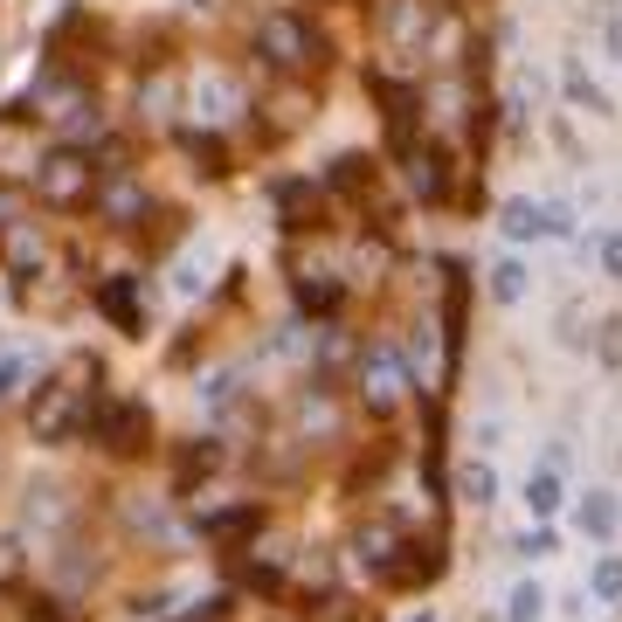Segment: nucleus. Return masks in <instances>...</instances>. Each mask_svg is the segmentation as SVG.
Segmentation results:
<instances>
[{
	"label": "nucleus",
	"instance_id": "obj_20",
	"mask_svg": "<svg viewBox=\"0 0 622 622\" xmlns=\"http://www.w3.org/2000/svg\"><path fill=\"white\" fill-rule=\"evenodd\" d=\"M525 512H533V519H554V512H560V470H554V464L525 478Z\"/></svg>",
	"mask_w": 622,
	"mask_h": 622
},
{
	"label": "nucleus",
	"instance_id": "obj_10",
	"mask_svg": "<svg viewBox=\"0 0 622 622\" xmlns=\"http://www.w3.org/2000/svg\"><path fill=\"white\" fill-rule=\"evenodd\" d=\"M505 236L512 242H533V236H568V215L560 207H540V201H505Z\"/></svg>",
	"mask_w": 622,
	"mask_h": 622
},
{
	"label": "nucleus",
	"instance_id": "obj_25",
	"mask_svg": "<svg viewBox=\"0 0 622 622\" xmlns=\"http://www.w3.org/2000/svg\"><path fill=\"white\" fill-rule=\"evenodd\" d=\"M492 297H498V305H519V297H525V263H512V256L498 263V270H492Z\"/></svg>",
	"mask_w": 622,
	"mask_h": 622
},
{
	"label": "nucleus",
	"instance_id": "obj_7",
	"mask_svg": "<svg viewBox=\"0 0 622 622\" xmlns=\"http://www.w3.org/2000/svg\"><path fill=\"white\" fill-rule=\"evenodd\" d=\"M98 312L125 339H145V291H139V277H104V284H98Z\"/></svg>",
	"mask_w": 622,
	"mask_h": 622
},
{
	"label": "nucleus",
	"instance_id": "obj_15",
	"mask_svg": "<svg viewBox=\"0 0 622 622\" xmlns=\"http://www.w3.org/2000/svg\"><path fill=\"white\" fill-rule=\"evenodd\" d=\"M402 166H408V187H415V194H422V201H443V194H449L443 153H429V145H415V153H408Z\"/></svg>",
	"mask_w": 622,
	"mask_h": 622
},
{
	"label": "nucleus",
	"instance_id": "obj_29",
	"mask_svg": "<svg viewBox=\"0 0 622 622\" xmlns=\"http://www.w3.org/2000/svg\"><path fill=\"white\" fill-rule=\"evenodd\" d=\"M28 622H77V615H63V601L49 595H28Z\"/></svg>",
	"mask_w": 622,
	"mask_h": 622
},
{
	"label": "nucleus",
	"instance_id": "obj_2",
	"mask_svg": "<svg viewBox=\"0 0 622 622\" xmlns=\"http://www.w3.org/2000/svg\"><path fill=\"white\" fill-rule=\"evenodd\" d=\"M256 55L270 69H284V77H312V69H326L332 42L305 22V14L277 8V14H263V22H256Z\"/></svg>",
	"mask_w": 622,
	"mask_h": 622
},
{
	"label": "nucleus",
	"instance_id": "obj_16",
	"mask_svg": "<svg viewBox=\"0 0 622 622\" xmlns=\"http://www.w3.org/2000/svg\"><path fill=\"white\" fill-rule=\"evenodd\" d=\"M194 104H201L207 125H221V118H236V111H242V90H236L229 77H201V84H194Z\"/></svg>",
	"mask_w": 622,
	"mask_h": 622
},
{
	"label": "nucleus",
	"instance_id": "obj_27",
	"mask_svg": "<svg viewBox=\"0 0 622 622\" xmlns=\"http://www.w3.org/2000/svg\"><path fill=\"white\" fill-rule=\"evenodd\" d=\"M588 588H595V601H622V560H615V554H609V560H595Z\"/></svg>",
	"mask_w": 622,
	"mask_h": 622
},
{
	"label": "nucleus",
	"instance_id": "obj_4",
	"mask_svg": "<svg viewBox=\"0 0 622 622\" xmlns=\"http://www.w3.org/2000/svg\"><path fill=\"white\" fill-rule=\"evenodd\" d=\"M84 429H90V443L111 449V457H139V449L153 443V415H145V402H90Z\"/></svg>",
	"mask_w": 622,
	"mask_h": 622
},
{
	"label": "nucleus",
	"instance_id": "obj_32",
	"mask_svg": "<svg viewBox=\"0 0 622 622\" xmlns=\"http://www.w3.org/2000/svg\"><path fill=\"white\" fill-rule=\"evenodd\" d=\"M8 221H14V201H8V187H0V236H8Z\"/></svg>",
	"mask_w": 622,
	"mask_h": 622
},
{
	"label": "nucleus",
	"instance_id": "obj_28",
	"mask_svg": "<svg viewBox=\"0 0 622 622\" xmlns=\"http://www.w3.org/2000/svg\"><path fill=\"white\" fill-rule=\"evenodd\" d=\"M568 98H574V104H588V111H609V98H601V90L581 77V69H568Z\"/></svg>",
	"mask_w": 622,
	"mask_h": 622
},
{
	"label": "nucleus",
	"instance_id": "obj_30",
	"mask_svg": "<svg viewBox=\"0 0 622 622\" xmlns=\"http://www.w3.org/2000/svg\"><path fill=\"white\" fill-rule=\"evenodd\" d=\"M601 270H609V277H622V229H609V236H601Z\"/></svg>",
	"mask_w": 622,
	"mask_h": 622
},
{
	"label": "nucleus",
	"instance_id": "obj_21",
	"mask_svg": "<svg viewBox=\"0 0 622 622\" xmlns=\"http://www.w3.org/2000/svg\"><path fill=\"white\" fill-rule=\"evenodd\" d=\"M457 498H464V505H492V498H498V470H492V464H464V470H457Z\"/></svg>",
	"mask_w": 622,
	"mask_h": 622
},
{
	"label": "nucleus",
	"instance_id": "obj_26",
	"mask_svg": "<svg viewBox=\"0 0 622 622\" xmlns=\"http://www.w3.org/2000/svg\"><path fill=\"white\" fill-rule=\"evenodd\" d=\"M215 464H221V449H215V443H194V449H180V492H187L194 478H207Z\"/></svg>",
	"mask_w": 622,
	"mask_h": 622
},
{
	"label": "nucleus",
	"instance_id": "obj_12",
	"mask_svg": "<svg viewBox=\"0 0 622 622\" xmlns=\"http://www.w3.org/2000/svg\"><path fill=\"white\" fill-rule=\"evenodd\" d=\"M402 540H408V533H402V525H388V519H373V525H367V533H360V540H353V554H360V568H367V574H381V581H388V574H394V554H402Z\"/></svg>",
	"mask_w": 622,
	"mask_h": 622
},
{
	"label": "nucleus",
	"instance_id": "obj_6",
	"mask_svg": "<svg viewBox=\"0 0 622 622\" xmlns=\"http://www.w3.org/2000/svg\"><path fill=\"white\" fill-rule=\"evenodd\" d=\"M436 22H443V0H388L381 8V28H388V42L402 49V55H415L436 35Z\"/></svg>",
	"mask_w": 622,
	"mask_h": 622
},
{
	"label": "nucleus",
	"instance_id": "obj_1",
	"mask_svg": "<svg viewBox=\"0 0 622 622\" xmlns=\"http://www.w3.org/2000/svg\"><path fill=\"white\" fill-rule=\"evenodd\" d=\"M98 360H69V367H55L42 388H35V408H28V429H35V443H63L69 429H84V415L90 402H98Z\"/></svg>",
	"mask_w": 622,
	"mask_h": 622
},
{
	"label": "nucleus",
	"instance_id": "obj_11",
	"mask_svg": "<svg viewBox=\"0 0 622 622\" xmlns=\"http://www.w3.org/2000/svg\"><path fill=\"white\" fill-rule=\"evenodd\" d=\"M443 574V546L436 540H402V554H394V588H422V581Z\"/></svg>",
	"mask_w": 622,
	"mask_h": 622
},
{
	"label": "nucleus",
	"instance_id": "obj_5",
	"mask_svg": "<svg viewBox=\"0 0 622 622\" xmlns=\"http://www.w3.org/2000/svg\"><path fill=\"white\" fill-rule=\"evenodd\" d=\"M90 201H98V215L111 221V229H139V221L153 215V194H145L125 166H104V174H98V194H90Z\"/></svg>",
	"mask_w": 622,
	"mask_h": 622
},
{
	"label": "nucleus",
	"instance_id": "obj_23",
	"mask_svg": "<svg viewBox=\"0 0 622 622\" xmlns=\"http://www.w3.org/2000/svg\"><path fill=\"white\" fill-rule=\"evenodd\" d=\"M332 187H339V194H373V166H367L360 153L332 160Z\"/></svg>",
	"mask_w": 622,
	"mask_h": 622
},
{
	"label": "nucleus",
	"instance_id": "obj_31",
	"mask_svg": "<svg viewBox=\"0 0 622 622\" xmlns=\"http://www.w3.org/2000/svg\"><path fill=\"white\" fill-rule=\"evenodd\" d=\"M14 381H22V367H14V360H0V402L14 394Z\"/></svg>",
	"mask_w": 622,
	"mask_h": 622
},
{
	"label": "nucleus",
	"instance_id": "obj_14",
	"mask_svg": "<svg viewBox=\"0 0 622 622\" xmlns=\"http://www.w3.org/2000/svg\"><path fill=\"white\" fill-rule=\"evenodd\" d=\"M0 256H8L14 277H35V270H42V236H35L28 221H8V236H0Z\"/></svg>",
	"mask_w": 622,
	"mask_h": 622
},
{
	"label": "nucleus",
	"instance_id": "obj_22",
	"mask_svg": "<svg viewBox=\"0 0 622 622\" xmlns=\"http://www.w3.org/2000/svg\"><path fill=\"white\" fill-rule=\"evenodd\" d=\"M187 153H194V166H201L207 180H221V174H229V145H221L215 131H187Z\"/></svg>",
	"mask_w": 622,
	"mask_h": 622
},
{
	"label": "nucleus",
	"instance_id": "obj_34",
	"mask_svg": "<svg viewBox=\"0 0 622 622\" xmlns=\"http://www.w3.org/2000/svg\"><path fill=\"white\" fill-rule=\"evenodd\" d=\"M408 622H436V609H415V615H408Z\"/></svg>",
	"mask_w": 622,
	"mask_h": 622
},
{
	"label": "nucleus",
	"instance_id": "obj_3",
	"mask_svg": "<svg viewBox=\"0 0 622 622\" xmlns=\"http://www.w3.org/2000/svg\"><path fill=\"white\" fill-rule=\"evenodd\" d=\"M90 194H98V166H90L84 145H55L35 166V201L42 207H90Z\"/></svg>",
	"mask_w": 622,
	"mask_h": 622
},
{
	"label": "nucleus",
	"instance_id": "obj_17",
	"mask_svg": "<svg viewBox=\"0 0 622 622\" xmlns=\"http://www.w3.org/2000/svg\"><path fill=\"white\" fill-rule=\"evenodd\" d=\"M339 297H346V291H339V277H332V270H297V305H305V312L332 318V312H339Z\"/></svg>",
	"mask_w": 622,
	"mask_h": 622
},
{
	"label": "nucleus",
	"instance_id": "obj_33",
	"mask_svg": "<svg viewBox=\"0 0 622 622\" xmlns=\"http://www.w3.org/2000/svg\"><path fill=\"white\" fill-rule=\"evenodd\" d=\"M609 55L622 63V22H609Z\"/></svg>",
	"mask_w": 622,
	"mask_h": 622
},
{
	"label": "nucleus",
	"instance_id": "obj_18",
	"mask_svg": "<svg viewBox=\"0 0 622 622\" xmlns=\"http://www.w3.org/2000/svg\"><path fill=\"white\" fill-rule=\"evenodd\" d=\"M263 525V505H236V512H215V519H201V533L215 540V546H236V540H250Z\"/></svg>",
	"mask_w": 622,
	"mask_h": 622
},
{
	"label": "nucleus",
	"instance_id": "obj_24",
	"mask_svg": "<svg viewBox=\"0 0 622 622\" xmlns=\"http://www.w3.org/2000/svg\"><path fill=\"white\" fill-rule=\"evenodd\" d=\"M540 615H546V588L540 581H519L512 601H505V622H540Z\"/></svg>",
	"mask_w": 622,
	"mask_h": 622
},
{
	"label": "nucleus",
	"instance_id": "obj_19",
	"mask_svg": "<svg viewBox=\"0 0 622 622\" xmlns=\"http://www.w3.org/2000/svg\"><path fill=\"white\" fill-rule=\"evenodd\" d=\"M615 525H622L615 492H588V498H581V533H588V540H615Z\"/></svg>",
	"mask_w": 622,
	"mask_h": 622
},
{
	"label": "nucleus",
	"instance_id": "obj_9",
	"mask_svg": "<svg viewBox=\"0 0 622 622\" xmlns=\"http://www.w3.org/2000/svg\"><path fill=\"white\" fill-rule=\"evenodd\" d=\"M367 90L388 104V139H394V153H415V90L408 84H394V77H367Z\"/></svg>",
	"mask_w": 622,
	"mask_h": 622
},
{
	"label": "nucleus",
	"instance_id": "obj_13",
	"mask_svg": "<svg viewBox=\"0 0 622 622\" xmlns=\"http://www.w3.org/2000/svg\"><path fill=\"white\" fill-rule=\"evenodd\" d=\"M277 215H284V229H297V236H305V229H326V207H318V194H312L305 180H284V187H277Z\"/></svg>",
	"mask_w": 622,
	"mask_h": 622
},
{
	"label": "nucleus",
	"instance_id": "obj_8",
	"mask_svg": "<svg viewBox=\"0 0 622 622\" xmlns=\"http://www.w3.org/2000/svg\"><path fill=\"white\" fill-rule=\"evenodd\" d=\"M402 388H408V367L394 360L388 346H373L367 360H360V394H367V408H373V415H388L394 402H402Z\"/></svg>",
	"mask_w": 622,
	"mask_h": 622
}]
</instances>
